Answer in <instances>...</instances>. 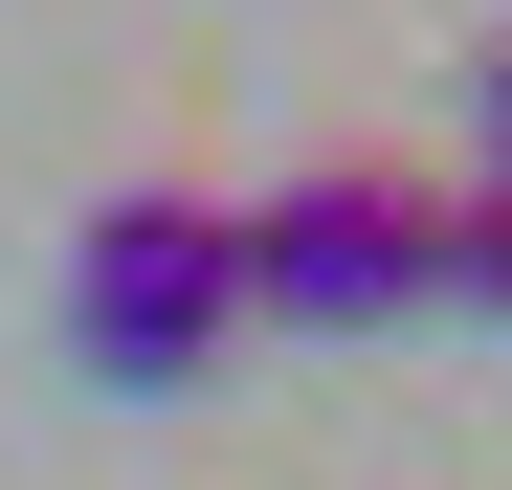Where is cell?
<instances>
[{"instance_id": "1", "label": "cell", "mask_w": 512, "mask_h": 490, "mask_svg": "<svg viewBox=\"0 0 512 490\" xmlns=\"http://www.w3.org/2000/svg\"><path fill=\"white\" fill-rule=\"evenodd\" d=\"M223 335H245V201H201V179L90 201V245H67V357L112 401H179Z\"/></svg>"}, {"instance_id": "2", "label": "cell", "mask_w": 512, "mask_h": 490, "mask_svg": "<svg viewBox=\"0 0 512 490\" xmlns=\"http://www.w3.org/2000/svg\"><path fill=\"white\" fill-rule=\"evenodd\" d=\"M423 223H446V179L312 156V179L245 201V312L268 335H379V312H423Z\"/></svg>"}, {"instance_id": "3", "label": "cell", "mask_w": 512, "mask_h": 490, "mask_svg": "<svg viewBox=\"0 0 512 490\" xmlns=\"http://www.w3.org/2000/svg\"><path fill=\"white\" fill-rule=\"evenodd\" d=\"M423 312H512V179H446V223H423Z\"/></svg>"}, {"instance_id": "4", "label": "cell", "mask_w": 512, "mask_h": 490, "mask_svg": "<svg viewBox=\"0 0 512 490\" xmlns=\"http://www.w3.org/2000/svg\"><path fill=\"white\" fill-rule=\"evenodd\" d=\"M468 179H512V45H490V90H468Z\"/></svg>"}]
</instances>
